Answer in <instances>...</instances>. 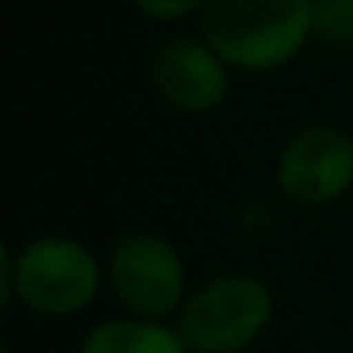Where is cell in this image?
I'll return each mask as SVG.
<instances>
[{"label": "cell", "instance_id": "cell-5", "mask_svg": "<svg viewBox=\"0 0 353 353\" xmlns=\"http://www.w3.org/2000/svg\"><path fill=\"white\" fill-rule=\"evenodd\" d=\"M277 191L301 208H325L353 191V135L339 125H305L284 139L274 163Z\"/></svg>", "mask_w": 353, "mask_h": 353}, {"label": "cell", "instance_id": "cell-2", "mask_svg": "<svg viewBox=\"0 0 353 353\" xmlns=\"http://www.w3.org/2000/svg\"><path fill=\"white\" fill-rule=\"evenodd\" d=\"M201 39L243 73H274L294 63L312 39V0H208Z\"/></svg>", "mask_w": 353, "mask_h": 353}, {"label": "cell", "instance_id": "cell-8", "mask_svg": "<svg viewBox=\"0 0 353 353\" xmlns=\"http://www.w3.org/2000/svg\"><path fill=\"white\" fill-rule=\"evenodd\" d=\"M312 39L329 49H353V0H312Z\"/></svg>", "mask_w": 353, "mask_h": 353}, {"label": "cell", "instance_id": "cell-7", "mask_svg": "<svg viewBox=\"0 0 353 353\" xmlns=\"http://www.w3.org/2000/svg\"><path fill=\"white\" fill-rule=\"evenodd\" d=\"M77 353H191L188 339L176 325L163 319H104L80 339Z\"/></svg>", "mask_w": 353, "mask_h": 353}, {"label": "cell", "instance_id": "cell-6", "mask_svg": "<svg viewBox=\"0 0 353 353\" xmlns=\"http://www.w3.org/2000/svg\"><path fill=\"white\" fill-rule=\"evenodd\" d=\"M232 66L198 35V39H166L152 49L149 83L156 97L176 114H212L229 97Z\"/></svg>", "mask_w": 353, "mask_h": 353}, {"label": "cell", "instance_id": "cell-9", "mask_svg": "<svg viewBox=\"0 0 353 353\" xmlns=\"http://www.w3.org/2000/svg\"><path fill=\"white\" fill-rule=\"evenodd\" d=\"M135 11L152 18V21H184L191 14H201V8L208 4V0H132Z\"/></svg>", "mask_w": 353, "mask_h": 353}, {"label": "cell", "instance_id": "cell-4", "mask_svg": "<svg viewBox=\"0 0 353 353\" xmlns=\"http://www.w3.org/2000/svg\"><path fill=\"white\" fill-rule=\"evenodd\" d=\"M104 284L125 315L170 319L188 301V267L166 236L128 232L121 236L104 263Z\"/></svg>", "mask_w": 353, "mask_h": 353}, {"label": "cell", "instance_id": "cell-1", "mask_svg": "<svg viewBox=\"0 0 353 353\" xmlns=\"http://www.w3.org/2000/svg\"><path fill=\"white\" fill-rule=\"evenodd\" d=\"M104 263L77 236H35L0 250V301H18L42 319H70L94 305Z\"/></svg>", "mask_w": 353, "mask_h": 353}, {"label": "cell", "instance_id": "cell-3", "mask_svg": "<svg viewBox=\"0 0 353 353\" xmlns=\"http://www.w3.org/2000/svg\"><path fill=\"white\" fill-rule=\"evenodd\" d=\"M277 312L274 288L256 274H219L194 288L176 312V329L191 353H243L270 329Z\"/></svg>", "mask_w": 353, "mask_h": 353}]
</instances>
